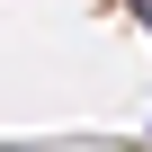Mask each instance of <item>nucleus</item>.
<instances>
[{"mask_svg": "<svg viewBox=\"0 0 152 152\" xmlns=\"http://www.w3.org/2000/svg\"><path fill=\"white\" fill-rule=\"evenodd\" d=\"M134 9H143V18H152V0H134Z\"/></svg>", "mask_w": 152, "mask_h": 152, "instance_id": "obj_1", "label": "nucleus"}]
</instances>
